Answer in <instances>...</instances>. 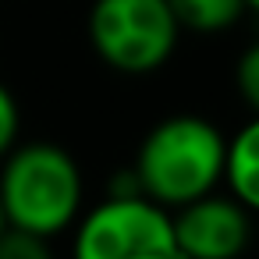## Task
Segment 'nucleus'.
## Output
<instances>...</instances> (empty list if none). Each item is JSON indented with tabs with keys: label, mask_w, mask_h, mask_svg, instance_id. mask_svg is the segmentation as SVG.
I'll list each match as a JSON object with an SVG mask.
<instances>
[{
	"label": "nucleus",
	"mask_w": 259,
	"mask_h": 259,
	"mask_svg": "<svg viewBox=\"0 0 259 259\" xmlns=\"http://www.w3.org/2000/svg\"><path fill=\"white\" fill-rule=\"evenodd\" d=\"M245 8H248V11H255V15H259V0H245Z\"/></svg>",
	"instance_id": "nucleus-11"
},
{
	"label": "nucleus",
	"mask_w": 259,
	"mask_h": 259,
	"mask_svg": "<svg viewBox=\"0 0 259 259\" xmlns=\"http://www.w3.org/2000/svg\"><path fill=\"white\" fill-rule=\"evenodd\" d=\"M227 139L199 114H174L149 128L135 153V181L142 195L178 209L224 181Z\"/></svg>",
	"instance_id": "nucleus-1"
},
{
	"label": "nucleus",
	"mask_w": 259,
	"mask_h": 259,
	"mask_svg": "<svg viewBox=\"0 0 259 259\" xmlns=\"http://www.w3.org/2000/svg\"><path fill=\"white\" fill-rule=\"evenodd\" d=\"M18 128H22V114H18V100L11 96V89L0 82V160H4L15 142H18Z\"/></svg>",
	"instance_id": "nucleus-10"
},
{
	"label": "nucleus",
	"mask_w": 259,
	"mask_h": 259,
	"mask_svg": "<svg viewBox=\"0 0 259 259\" xmlns=\"http://www.w3.org/2000/svg\"><path fill=\"white\" fill-rule=\"evenodd\" d=\"M78 259H174V209L142 192H110L75 231Z\"/></svg>",
	"instance_id": "nucleus-3"
},
{
	"label": "nucleus",
	"mask_w": 259,
	"mask_h": 259,
	"mask_svg": "<svg viewBox=\"0 0 259 259\" xmlns=\"http://www.w3.org/2000/svg\"><path fill=\"white\" fill-rule=\"evenodd\" d=\"M8 227V217H4V206H0V231H4Z\"/></svg>",
	"instance_id": "nucleus-12"
},
{
	"label": "nucleus",
	"mask_w": 259,
	"mask_h": 259,
	"mask_svg": "<svg viewBox=\"0 0 259 259\" xmlns=\"http://www.w3.org/2000/svg\"><path fill=\"white\" fill-rule=\"evenodd\" d=\"M252 238V213L234 195L206 192L174 209L178 255L188 259H227L238 255Z\"/></svg>",
	"instance_id": "nucleus-5"
},
{
	"label": "nucleus",
	"mask_w": 259,
	"mask_h": 259,
	"mask_svg": "<svg viewBox=\"0 0 259 259\" xmlns=\"http://www.w3.org/2000/svg\"><path fill=\"white\" fill-rule=\"evenodd\" d=\"M0 206L11 227L57 238L82 213V170L64 146L25 142L4 156Z\"/></svg>",
	"instance_id": "nucleus-2"
},
{
	"label": "nucleus",
	"mask_w": 259,
	"mask_h": 259,
	"mask_svg": "<svg viewBox=\"0 0 259 259\" xmlns=\"http://www.w3.org/2000/svg\"><path fill=\"white\" fill-rule=\"evenodd\" d=\"M178 25L185 32H195V36H217V32H227L248 8L245 0H167Z\"/></svg>",
	"instance_id": "nucleus-7"
},
{
	"label": "nucleus",
	"mask_w": 259,
	"mask_h": 259,
	"mask_svg": "<svg viewBox=\"0 0 259 259\" xmlns=\"http://www.w3.org/2000/svg\"><path fill=\"white\" fill-rule=\"evenodd\" d=\"M234 85L245 100V107L252 114H259V43H252L241 57H238V68H234Z\"/></svg>",
	"instance_id": "nucleus-9"
},
{
	"label": "nucleus",
	"mask_w": 259,
	"mask_h": 259,
	"mask_svg": "<svg viewBox=\"0 0 259 259\" xmlns=\"http://www.w3.org/2000/svg\"><path fill=\"white\" fill-rule=\"evenodd\" d=\"M224 181L248 213H259V114L234 139H227Z\"/></svg>",
	"instance_id": "nucleus-6"
},
{
	"label": "nucleus",
	"mask_w": 259,
	"mask_h": 259,
	"mask_svg": "<svg viewBox=\"0 0 259 259\" xmlns=\"http://www.w3.org/2000/svg\"><path fill=\"white\" fill-rule=\"evenodd\" d=\"M50 252V238L32 234L25 227H4L0 231V259H43Z\"/></svg>",
	"instance_id": "nucleus-8"
},
{
	"label": "nucleus",
	"mask_w": 259,
	"mask_h": 259,
	"mask_svg": "<svg viewBox=\"0 0 259 259\" xmlns=\"http://www.w3.org/2000/svg\"><path fill=\"white\" fill-rule=\"evenodd\" d=\"M181 25L167 0H96L89 11V43L100 61L124 75L163 68L178 47Z\"/></svg>",
	"instance_id": "nucleus-4"
}]
</instances>
